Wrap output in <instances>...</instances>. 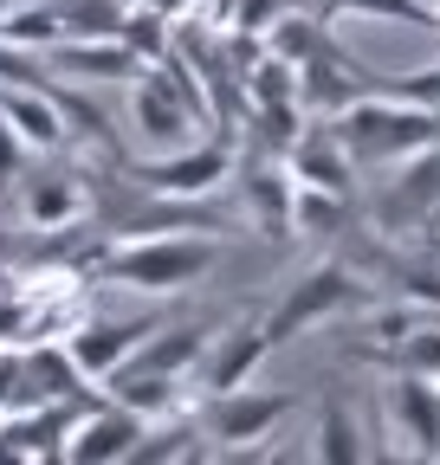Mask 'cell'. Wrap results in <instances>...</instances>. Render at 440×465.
<instances>
[{
    "instance_id": "cell-1",
    "label": "cell",
    "mask_w": 440,
    "mask_h": 465,
    "mask_svg": "<svg viewBox=\"0 0 440 465\" xmlns=\"http://www.w3.org/2000/svg\"><path fill=\"white\" fill-rule=\"evenodd\" d=\"M220 265V240L214 232H143V240H110L104 259H97V284H130V291H149V298H162V291H188L201 284L207 272Z\"/></svg>"
},
{
    "instance_id": "cell-2",
    "label": "cell",
    "mask_w": 440,
    "mask_h": 465,
    "mask_svg": "<svg viewBox=\"0 0 440 465\" xmlns=\"http://www.w3.org/2000/svg\"><path fill=\"white\" fill-rule=\"evenodd\" d=\"M330 124H337V136H344V149H350L356 168H389V162H402V155L440 143V110L408 104V97H395V91H369V97H356L350 110H337Z\"/></svg>"
},
{
    "instance_id": "cell-3",
    "label": "cell",
    "mask_w": 440,
    "mask_h": 465,
    "mask_svg": "<svg viewBox=\"0 0 440 465\" xmlns=\"http://www.w3.org/2000/svg\"><path fill=\"white\" fill-rule=\"evenodd\" d=\"M369 304H375V284L350 259L324 252L279 291V304L265 311V336H272V349H279V342H292V336H305V330H317L330 317H350V311H369Z\"/></svg>"
},
{
    "instance_id": "cell-4",
    "label": "cell",
    "mask_w": 440,
    "mask_h": 465,
    "mask_svg": "<svg viewBox=\"0 0 440 465\" xmlns=\"http://www.w3.org/2000/svg\"><path fill=\"white\" fill-rule=\"evenodd\" d=\"M434 213H440V143L389 162V182L369 194V226L382 240H415Z\"/></svg>"
},
{
    "instance_id": "cell-5",
    "label": "cell",
    "mask_w": 440,
    "mask_h": 465,
    "mask_svg": "<svg viewBox=\"0 0 440 465\" xmlns=\"http://www.w3.org/2000/svg\"><path fill=\"white\" fill-rule=\"evenodd\" d=\"M234 143H182L169 155H124V174H136L143 188L175 194V201H214L220 188L234 182Z\"/></svg>"
},
{
    "instance_id": "cell-6",
    "label": "cell",
    "mask_w": 440,
    "mask_h": 465,
    "mask_svg": "<svg viewBox=\"0 0 440 465\" xmlns=\"http://www.w3.org/2000/svg\"><path fill=\"white\" fill-rule=\"evenodd\" d=\"M305 407L298 388H227V394H207L201 407V433L220 446V452H234V446H259L272 440V427L292 420ZM207 446V452H214Z\"/></svg>"
},
{
    "instance_id": "cell-7",
    "label": "cell",
    "mask_w": 440,
    "mask_h": 465,
    "mask_svg": "<svg viewBox=\"0 0 440 465\" xmlns=\"http://www.w3.org/2000/svg\"><path fill=\"white\" fill-rule=\"evenodd\" d=\"M240 194V213L253 220V232H265V240H298L292 232V201H298V174L285 168L279 149H253L234 162V182Z\"/></svg>"
},
{
    "instance_id": "cell-8",
    "label": "cell",
    "mask_w": 440,
    "mask_h": 465,
    "mask_svg": "<svg viewBox=\"0 0 440 465\" xmlns=\"http://www.w3.org/2000/svg\"><path fill=\"white\" fill-rule=\"evenodd\" d=\"M272 356V336H265V311H240L234 323H220L195 362V394H227V388H246L259 375V362Z\"/></svg>"
},
{
    "instance_id": "cell-9",
    "label": "cell",
    "mask_w": 440,
    "mask_h": 465,
    "mask_svg": "<svg viewBox=\"0 0 440 465\" xmlns=\"http://www.w3.org/2000/svg\"><path fill=\"white\" fill-rule=\"evenodd\" d=\"M20 213L33 232H59L72 220H91V174L85 162H45L39 174H20Z\"/></svg>"
},
{
    "instance_id": "cell-10",
    "label": "cell",
    "mask_w": 440,
    "mask_h": 465,
    "mask_svg": "<svg viewBox=\"0 0 440 465\" xmlns=\"http://www.w3.org/2000/svg\"><path fill=\"white\" fill-rule=\"evenodd\" d=\"M143 427H149V420L136 414V407H124L117 394H110V401H91V407H78V414H72L65 459H72V465H117V459L136 452Z\"/></svg>"
},
{
    "instance_id": "cell-11",
    "label": "cell",
    "mask_w": 440,
    "mask_h": 465,
    "mask_svg": "<svg viewBox=\"0 0 440 465\" xmlns=\"http://www.w3.org/2000/svg\"><path fill=\"white\" fill-rule=\"evenodd\" d=\"M155 330V317H78L65 330V349H72V362L91 375V381H110L130 356H136V342Z\"/></svg>"
},
{
    "instance_id": "cell-12",
    "label": "cell",
    "mask_w": 440,
    "mask_h": 465,
    "mask_svg": "<svg viewBox=\"0 0 440 465\" xmlns=\"http://www.w3.org/2000/svg\"><path fill=\"white\" fill-rule=\"evenodd\" d=\"M285 168L298 174L305 188H337V194H356V174H363L350 162V149H344V136H337L330 116H305V130L285 149Z\"/></svg>"
},
{
    "instance_id": "cell-13",
    "label": "cell",
    "mask_w": 440,
    "mask_h": 465,
    "mask_svg": "<svg viewBox=\"0 0 440 465\" xmlns=\"http://www.w3.org/2000/svg\"><path fill=\"white\" fill-rule=\"evenodd\" d=\"M389 427L408 440L415 459H440V381L434 375H389Z\"/></svg>"
},
{
    "instance_id": "cell-14",
    "label": "cell",
    "mask_w": 440,
    "mask_h": 465,
    "mask_svg": "<svg viewBox=\"0 0 440 465\" xmlns=\"http://www.w3.org/2000/svg\"><path fill=\"white\" fill-rule=\"evenodd\" d=\"M130 124H136V136H143V143H169V149H182V143H188V130L201 124V116L169 91V78H162L155 65H143V72H136V84H130Z\"/></svg>"
},
{
    "instance_id": "cell-15",
    "label": "cell",
    "mask_w": 440,
    "mask_h": 465,
    "mask_svg": "<svg viewBox=\"0 0 440 465\" xmlns=\"http://www.w3.org/2000/svg\"><path fill=\"white\" fill-rule=\"evenodd\" d=\"M45 58H52V72H65V78H136L143 72V58L117 33H91V39L65 33Z\"/></svg>"
},
{
    "instance_id": "cell-16",
    "label": "cell",
    "mask_w": 440,
    "mask_h": 465,
    "mask_svg": "<svg viewBox=\"0 0 440 465\" xmlns=\"http://www.w3.org/2000/svg\"><path fill=\"white\" fill-rule=\"evenodd\" d=\"M0 39L20 45V52H33V58H45L52 45L65 39V14H59V0H14V7L0 14Z\"/></svg>"
},
{
    "instance_id": "cell-17",
    "label": "cell",
    "mask_w": 440,
    "mask_h": 465,
    "mask_svg": "<svg viewBox=\"0 0 440 465\" xmlns=\"http://www.w3.org/2000/svg\"><path fill=\"white\" fill-rule=\"evenodd\" d=\"M110 394H117L124 407H136L143 420H162L175 414V407H188V375H110Z\"/></svg>"
},
{
    "instance_id": "cell-18",
    "label": "cell",
    "mask_w": 440,
    "mask_h": 465,
    "mask_svg": "<svg viewBox=\"0 0 440 465\" xmlns=\"http://www.w3.org/2000/svg\"><path fill=\"white\" fill-rule=\"evenodd\" d=\"M292 232H298V240H337V232H350V194H337V188H305V182H298Z\"/></svg>"
},
{
    "instance_id": "cell-19",
    "label": "cell",
    "mask_w": 440,
    "mask_h": 465,
    "mask_svg": "<svg viewBox=\"0 0 440 465\" xmlns=\"http://www.w3.org/2000/svg\"><path fill=\"white\" fill-rule=\"evenodd\" d=\"M311 452H317L324 465H356V459H369L350 401H324V414H317V446H311Z\"/></svg>"
},
{
    "instance_id": "cell-20",
    "label": "cell",
    "mask_w": 440,
    "mask_h": 465,
    "mask_svg": "<svg viewBox=\"0 0 440 465\" xmlns=\"http://www.w3.org/2000/svg\"><path fill=\"white\" fill-rule=\"evenodd\" d=\"M382 91H395V97H408V104H427V110H440V58H434V65H421V72L382 78Z\"/></svg>"
},
{
    "instance_id": "cell-21",
    "label": "cell",
    "mask_w": 440,
    "mask_h": 465,
    "mask_svg": "<svg viewBox=\"0 0 440 465\" xmlns=\"http://www.w3.org/2000/svg\"><path fill=\"white\" fill-rule=\"evenodd\" d=\"M26 155H33V149L20 143V130L0 116V194H14V182L26 174Z\"/></svg>"
},
{
    "instance_id": "cell-22",
    "label": "cell",
    "mask_w": 440,
    "mask_h": 465,
    "mask_svg": "<svg viewBox=\"0 0 440 465\" xmlns=\"http://www.w3.org/2000/svg\"><path fill=\"white\" fill-rule=\"evenodd\" d=\"M149 7H155V14H169V20H188V14H195V0H149Z\"/></svg>"
},
{
    "instance_id": "cell-23",
    "label": "cell",
    "mask_w": 440,
    "mask_h": 465,
    "mask_svg": "<svg viewBox=\"0 0 440 465\" xmlns=\"http://www.w3.org/2000/svg\"><path fill=\"white\" fill-rule=\"evenodd\" d=\"M7 252H14V246H7V232H0V265H7Z\"/></svg>"
},
{
    "instance_id": "cell-24",
    "label": "cell",
    "mask_w": 440,
    "mask_h": 465,
    "mask_svg": "<svg viewBox=\"0 0 440 465\" xmlns=\"http://www.w3.org/2000/svg\"><path fill=\"white\" fill-rule=\"evenodd\" d=\"M0 420H7V401H0Z\"/></svg>"
},
{
    "instance_id": "cell-25",
    "label": "cell",
    "mask_w": 440,
    "mask_h": 465,
    "mask_svg": "<svg viewBox=\"0 0 440 465\" xmlns=\"http://www.w3.org/2000/svg\"><path fill=\"white\" fill-rule=\"evenodd\" d=\"M7 7H14V0H0V14H7Z\"/></svg>"
},
{
    "instance_id": "cell-26",
    "label": "cell",
    "mask_w": 440,
    "mask_h": 465,
    "mask_svg": "<svg viewBox=\"0 0 440 465\" xmlns=\"http://www.w3.org/2000/svg\"><path fill=\"white\" fill-rule=\"evenodd\" d=\"M0 349H7V342H0Z\"/></svg>"
}]
</instances>
